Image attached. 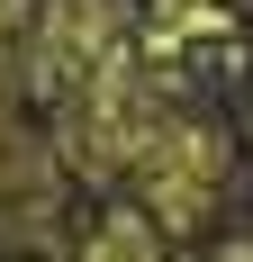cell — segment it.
<instances>
[{
  "label": "cell",
  "mask_w": 253,
  "mask_h": 262,
  "mask_svg": "<svg viewBox=\"0 0 253 262\" xmlns=\"http://www.w3.org/2000/svg\"><path fill=\"white\" fill-rule=\"evenodd\" d=\"M145 190H154V217L163 226L208 217V199H217V145L199 127H154L145 136Z\"/></svg>",
  "instance_id": "1"
},
{
  "label": "cell",
  "mask_w": 253,
  "mask_h": 262,
  "mask_svg": "<svg viewBox=\"0 0 253 262\" xmlns=\"http://www.w3.org/2000/svg\"><path fill=\"white\" fill-rule=\"evenodd\" d=\"M81 262H163V235H154V217L118 208L100 235H91V253H81Z\"/></svg>",
  "instance_id": "2"
}]
</instances>
